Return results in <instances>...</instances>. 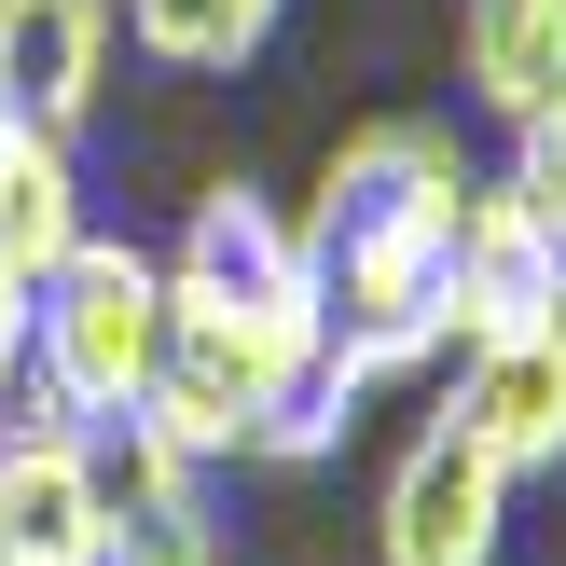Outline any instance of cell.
Wrapping results in <instances>:
<instances>
[{
	"mask_svg": "<svg viewBox=\"0 0 566 566\" xmlns=\"http://www.w3.org/2000/svg\"><path fill=\"white\" fill-rule=\"evenodd\" d=\"M97 470H111V553L97 566H235V539H221V512H208V470H193L180 442L111 429Z\"/></svg>",
	"mask_w": 566,
	"mask_h": 566,
	"instance_id": "8992f818",
	"label": "cell"
},
{
	"mask_svg": "<svg viewBox=\"0 0 566 566\" xmlns=\"http://www.w3.org/2000/svg\"><path fill=\"white\" fill-rule=\"evenodd\" d=\"M539 332H553V346H566V276H553V304H539Z\"/></svg>",
	"mask_w": 566,
	"mask_h": 566,
	"instance_id": "9a60e30c",
	"label": "cell"
},
{
	"mask_svg": "<svg viewBox=\"0 0 566 566\" xmlns=\"http://www.w3.org/2000/svg\"><path fill=\"white\" fill-rule=\"evenodd\" d=\"M497 553H512V470L457 415H429L374 497V566H497Z\"/></svg>",
	"mask_w": 566,
	"mask_h": 566,
	"instance_id": "3957f363",
	"label": "cell"
},
{
	"mask_svg": "<svg viewBox=\"0 0 566 566\" xmlns=\"http://www.w3.org/2000/svg\"><path fill=\"white\" fill-rule=\"evenodd\" d=\"M83 235V166L55 125H28L0 97V276H55V249Z\"/></svg>",
	"mask_w": 566,
	"mask_h": 566,
	"instance_id": "9c48e42d",
	"label": "cell"
},
{
	"mask_svg": "<svg viewBox=\"0 0 566 566\" xmlns=\"http://www.w3.org/2000/svg\"><path fill=\"white\" fill-rule=\"evenodd\" d=\"M497 180H512L525 208H539L553 235H566V83H553V97H539V111L512 125V166H497Z\"/></svg>",
	"mask_w": 566,
	"mask_h": 566,
	"instance_id": "4fadbf2b",
	"label": "cell"
},
{
	"mask_svg": "<svg viewBox=\"0 0 566 566\" xmlns=\"http://www.w3.org/2000/svg\"><path fill=\"white\" fill-rule=\"evenodd\" d=\"M442 415H457L512 484H525V470H566V346H553V332H497V346H470V374H457Z\"/></svg>",
	"mask_w": 566,
	"mask_h": 566,
	"instance_id": "52a82bcc",
	"label": "cell"
},
{
	"mask_svg": "<svg viewBox=\"0 0 566 566\" xmlns=\"http://www.w3.org/2000/svg\"><path fill=\"white\" fill-rule=\"evenodd\" d=\"M346 387H332V374H304V387H276V401H263V429H249V457H263V470H318L332 457V442H346Z\"/></svg>",
	"mask_w": 566,
	"mask_h": 566,
	"instance_id": "7c38bea8",
	"label": "cell"
},
{
	"mask_svg": "<svg viewBox=\"0 0 566 566\" xmlns=\"http://www.w3.org/2000/svg\"><path fill=\"white\" fill-rule=\"evenodd\" d=\"M553 276H566V235L525 208L512 180H470V193H457V249H442V332H457V346L539 332Z\"/></svg>",
	"mask_w": 566,
	"mask_h": 566,
	"instance_id": "277c9868",
	"label": "cell"
},
{
	"mask_svg": "<svg viewBox=\"0 0 566 566\" xmlns=\"http://www.w3.org/2000/svg\"><path fill=\"white\" fill-rule=\"evenodd\" d=\"M97 70H111V0H0V97H14L28 125L83 138Z\"/></svg>",
	"mask_w": 566,
	"mask_h": 566,
	"instance_id": "ba28073f",
	"label": "cell"
},
{
	"mask_svg": "<svg viewBox=\"0 0 566 566\" xmlns=\"http://www.w3.org/2000/svg\"><path fill=\"white\" fill-rule=\"evenodd\" d=\"M457 193L470 153L429 111H387V125H346V153L318 166V208H304V263H318V374L346 401L374 387H415L457 332H442V249H457Z\"/></svg>",
	"mask_w": 566,
	"mask_h": 566,
	"instance_id": "6da1fadb",
	"label": "cell"
},
{
	"mask_svg": "<svg viewBox=\"0 0 566 566\" xmlns=\"http://www.w3.org/2000/svg\"><path fill=\"white\" fill-rule=\"evenodd\" d=\"M153 359H166V249L83 221L55 276H28V415L111 442L153 401Z\"/></svg>",
	"mask_w": 566,
	"mask_h": 566,
	"instance_id": "7a4b0ae2",
	"label": "cell"
},
{
	"mask_svg": "<svg viewBox=\"0 0 566 566\" xmlns=\"http://www.w3.org/2000/svg\"><path fill=\"white\" fill-rule=\"evenodd\" d=\"M111 553V470L83 429L14 415L0 429V566H97Z\"/></svg>",
	"mask_w": 566,
	"mask_h": 566,
	"instance_id": "5b68a950",
	"label": "cell"
},
{
	"mask_svg": "<svg viewBox=\"0 0 566 566\" xmlns=\"http://www.w3.org/2000/svg\"><path fill=\"white\" fill-rule=\"evenodd\" d=\"M276 14H291V0H125V28H138L153 70H249V55L276 42Z\"/></svg>",
	"mask_w": 566,
	"mask_h": 566,
	"instance_id": "8fae6325",
	"label": "cell"
},
{
	"mask_svg": "<svg viewBox=\"0 0 566 566\" xmlns=\"http://www.w3.org/2000/svg\"><path fill=\"white\" fill-rule=\"evenodd\" d=\"M457 70L497 125H525L566 83V0H457Z\"/></svg>",
	"mask_w": 566,
	"mask_h": 566,
	"instance_id": "30bf717a",
	"label": "cell"
},
{
	"mask_svg": "<svg viewBox=\"0 0 566 566\" xmlns=\"http://www.w3.org/2000/svg\"><path fill=\"white\" fill-rule=\"evenodd\" d=\"M28 415V276H0V429Z\"/></svg>",
	"mask_w": 566,
	"mask_h": 566,
	"instance_id": "5bb4252c",
	"label": "cell"
}]
</instances>
